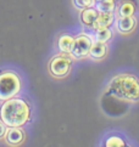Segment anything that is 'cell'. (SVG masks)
I'll return each instance as SVG.
<instances>
[{
	"label": "cell",
	"instance_id": "11",
	"mask_svg": "<svg viewBox=\"0 0 139 147\" xmlns=\"http://www.w3.org/2000/svg\"><path fill=\"white\" fill-rule=\"evenodd\" d=\"M73 39L71 35L68 34H63L59 38V41H57V45H59V49H60L61 52L63 54H70L71 52V49H72V45H73Z\"/></svg>",
	"mask_w": 139,
	"mask_h": 147
},
{
	"label": "cell",
	"instance_id": "13",
	"mask_svg": "<svg viewBox=\"0 0 139 147\" xmlns=\"http://www.w3.org/2000/svg\"><path fill=\"white\" fill-rule=\"evenodd\" d=\"M112 36V32L109 27H103V28H97L95 29V40L100 41V43H106L109 41Z\"/></svg>",
	"mask_w": 139,
	"mask_h": 147
},
{
	"label": "cell",
	"instance_id": "16",
	"mask_svg": "<svg viewBox=\"0 0 139 147\" xmlns=\"http://www.w3.org/2000/svg\"><path fill=\"white\" fill-rule=\"evenodd\" d=\"M95 0H73V4L74 6L79 10H83L85 7H89V6H93Z\"/></svg>",
	"mask_w": 139,
	"mask_h": 147
},
{
	"label": "cell",
	"instance_id": "15",
	"mask_svg": "<svg viewBox=\"0 0 139 147\" xmlns=\"http://www.w3.org/2000/svg\"><path fill=\"white\" fill-rule=\"evenodd\" d=\"M125 145H126L125 141L121 138H119V136H111V138H109L105 142L106 147H122Z\"/></svg>",
	"mask_w": 139,
	"mask_h": 147
},
{
	"label": "cell",
	"instance_id": "1",
	"mask_svg": "<svg viewBox=\"0 0 139 147\" xmlns=\"http://www.w3.org/2000/svg\"><path fill=\"white\" fill-rule=\"evenodd\" d=\"M0 118L6 127H22L31 118L29 105L22 98L11 97L6 100L0 109Z\"/></svg>",
	"mask_w": 139,
	"mask_h": 147
},
{
	"label": "cell",
	"instance_id": "12",
	"mask_svg": "<svg viewBox=\"0 0 139 147\" xmlns=\"http://www.w3.org/2000/svg\"><path fill=\"white\" fill-rule=\"evenodd\" d=\"M93 6L99 12H114L115 0H95Z\"/></svg>",
	"mask_w": 139,
	"mask_h": 147
},
{
	"label": "cell",
	"instance_id": "6",
	"mask_svg": "<svg viewBox=\"0 0 139 147\" xmlns=\"http://www.w3.org/2000/svg\"><path fill=\"white\" fill-rule=\"evenodd\" d=\"M5 140L10 145H20L25 140V133L20 127H10L5 133Z\"/></svg>",
	"mask_w": 139,
	"mask_h": 147
},
{
	"label": "cell",
	"instance_id": "17",
	"mask_svg": "<svg viewBox=\"0 0 139 147\" xmlns=\"http://www.w3.org/2000/svg\"><path fill=\"white\" fill-rule=\"evenodd\" d=\"M6 124H5L3 120H0V139H3L4 136H5V133H6Z\"/></svg>",
	"mask_w": 139,
	"mask_h": 147
},
{
	"label": "cell",
	"instance_id": "9",
	"mask_svg": "<svg viewBox=\"0 0 139 147\" xmlns=\"http://www.w3.org/2000/svg\"><path fill=\"white\" fill-rule=\"evenodd\" d=\"M112 22H114V13L112 12H99V16L92 26V28L97 29L103 27H110Z\"/></svg>",
	"mask_w": 139,
	"mask_h": 147
},
{
	"label": "cell",
	"instance_id": "14",
	"mask_svg": "<svg viewBox=\"0 0 139 147\" xmlns=\"http://www.w3.org/2000/svg\"><path fill=\"white\" fill-rule=\"evenodd\" d=\"M136 11L134 4L132 3H123L119 9V15L120 16H133V13Z\"/></svg>",
	"mask_w": 139,
	"mask_h": 147
},
{
	"label": "cell",
	"instance_id": "8",
	"mask_svg": "<svg viewBox=\"0 0 139 147\" xmlns=\"http://www.w3.org/2000/svg\"><path fill=\"white\" fill-rule=\"evenodd\" d=\"M99 16V11L93 6L85 7L81 11V21L85 24V26H92L94 24V22L97 21Z\"/></svg>",
	"mask_w": 139,
	"mask_h": 147
},
{
	"label": "cell",
	"instance_id": "2",
	"mask_svg": "<svg viewBox=\"0 0 139 147\" xmlns=\"http://www.w3.org/2000/svg\"><path fill=\"white\" fill-rule=\"evenodd\" d=\"M109 94L123 101L139 100V79L131 74H119L109 84Z\"/></svg>",
	"mask_w": 139,
	"mask_h": 147
},
{
	"label": "cell",
	"instance_id": "3",
	"mask_svg": "<svg viewBox=\"0 0 139 147\" xmlns=\"http://www.w3.org/2000/svg\"><path fill=\"white\" fill-rule=\"evenodd\" d=\"M21 89V80L12 72H4L0 74V100H6L15 97Z\"/></svg>",
	"mask_w": 139,
	"mask_h": 147
},
{
	"label": "cell",
	"instance_id": "4",
	"mask_svg": "<svg viewBox=\"0 0 139 147\" xmlns=\"http://www.w3.org/2000/svg\"><path fill=\"white\" fill-rule=\"evenodd\" d=\"M71 69V59L66 55H59L50 61L49 71L56 78L66 77Z\"/></svg>",
	"mask_w": 139,
	"mask_h": 147
},
{
	"label": "cell",
	"instance_id": "5",
	"mask_svg": "<svg viewBox=\"0 0 139 147\" xmlns=\"http://www.w3.org/2000/svg\"><path fill=\"white\" fill-rule=\"evenodd\" d=\"M93 44V40L90 36L85 35V34H81L78 35L77 38L73 39V45L71 49V54L74 59H82L85 57L87 55H89V50L90 46Z\"/></svg>",
	"mask_w": 139,
	"mask_h": 147
},
{
	"label": "cell",
	"instance_id": "10",
	"mask_svg": "<svg viewBox=\"0 0 139 147\" xmlns=\"http://www.w3.org/2000/svg\"><path fill=\"white\" fill-rule=\"evenodd\" d=\"M106 51H108V49H106L105 43L95 41V43H93V44H92V46H90L89 55L92 56L93 59L99 60V59H103V57H105Z\"/></svg>",
	"mask_w": 139,
	"mask_h": 147
},
{
	"label": "cell",
	"instance_id": "7",
	"mask_svg": "<svg viewBox=\"0 0 139 147\" xmlns=\"http://www.w3.org/2000/svg\"><path fill=\"white\" fill-rule=\"evenodd\" d=\"M116 26L121 33H131L136 28V18L133 16H120Z\"/></svg>",
	"mask_w": 139,
	"mask_h": 147
}]
</instances>
